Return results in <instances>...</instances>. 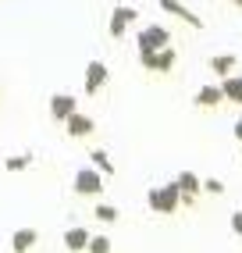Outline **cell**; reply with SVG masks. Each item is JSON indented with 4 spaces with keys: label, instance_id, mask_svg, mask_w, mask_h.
I'll list each match as a JSON object with an SVG mask.
<instances>
[{
    "label": "cell",
    "instance_id": "obj_1",
    "mask_svg": "<svg viewBox=\"0 0 242 253\" xmlns=\"http://www.w3.org/2000/svg\"><path fill=\"white\" fill-rule=\"evenodd\" d=\"M146 204H150V211H157V214H175L182 207V193H178L175 182H164V185H157V189L146 193Z\"/></svg>",
    "mask_w": 242,
    "mask_h": 253
},
{
    "label": "cell",
    "instance_id": "obj_2",
    "mask_svg": "<svg viewBox=\"0 0 242 253\" xmlns=\"http://www.w3.org/2000/svg\"><path fill=\"white\" fill-rule=\"evenodd\" d=\"M135 43H139V54H161V50L171 46V32L164 25H143Z\"/></svg>",
    "mask_w": 242,
    "mask_h": 253
},
{
    "label": "cell",
    "instance_id": "obj_3",
    "mask_svg": "<svg viewBox=\"0 0 242 253\" xmlns=\"http://www.w3.org/2000/svg\"><path fill=\"white\" fill-rule=\"evenodd\" d=\"M72 189H75L79 196H100V189H103V175L96 171V168H82V171H75Z\"/></svg>",
    "mask_w": 242,
    "mask_h": 253
},
{
    "label": "cell",
    "instance_id": "obj_4",
    "mask_svg": "<svg viewBox=\"0 0 242 253\" xmlns=\"http://www.w3.org/2000/svg\"><path fill=\"white\" fill-rule=\"evenodd\" d=\"M107 75H111V68L103 61H89V64H85V82H82L85 96H96L103 86H107Z\"/></svg>",
    "mask_w": 242,
    "mask_h": 253
},
{
    "label": "cell",
    "instance_id": "obj_5",
    "mask_svg": "<svg viewBox=\"0 0 242 253\" xmlns=\"http://www.w3.org/2000/svg\"><path fill=\"white\" fill-rule=\"evenodd\" d=\"M135 18H139V11H135V7H128V4L114 7V11H111V25H107L111 40H121V36H125V29H128Z\"/></svg>",
    "mask_w": 242,
    "mask_h": 253
},
{
    "label": "cell",
    "instance_id": "obj_6",
    "mask_svg": "<svg viewBox=\"0 0 242 253\" xmlns=\"http://www.w3.org/2000/svg\"><path fill=\"white\" fill-rule=\"evenodd\" d=\"M175 61H178L175 46L161 50V54H139V64H143L146 72H171V68H175Z\"/></svg>",
    "mask_w": 242,
    "mask_h": 253
},
{
    "label": "cell",
    "instance_id": "obj_7",
    "mask_svg": "<svg viewBox=\"0 0 242 253\" xmlns=\"http://www.w3.org/2000/svg\"><path fill=\"white\" fill-rule=\"evenodd\" d=\"M79 107H75V96L72 93H54L50 96V118H54V122H68V118H72Z\"/></svg>",
    "mask_w": 242,
    "mask_h": 253
},
{
    "label": "cell",
    "instance_id": "obj_8",
    "mask_svg": "<svg viewBox=\"0 0 242 253\" xmlns=\"http://www.w3.org/2000/svg\"><path fill=\"white\" fill-rule=\"evenodd\" d=\"M157 4H161V11H167V14H175V18H182L185 25H193V29H203V18H200L196 11H189V7L182 4V0H157Z\"/></svg>",
    "mask_w": 242,
    "mask_h": 253
},
{
    "label": "cell",
    "instance_id": "obj_9",
    "mask_svg": "<svg viewBox=\"0 0 242 253\" xmlns=\"http://www.w3.org/2000/svg\"><path fill=\"white\" fill-rule=\"evenodd\" d=\"M175 185H178V193H182V204H193V200L200 196V189H203V178L196 171H182L175 178Z\"/></svg>",
    "mask_w": 242,
    "mask_h": 253
},
{
    "label": "cell",
    "instance_id": "obj_10",
    "mask_svg": "<svg viewBox=\"0 0 242 253\" xmlns=\"http://www.w3.org/2000/svg\"><path fill=\"white\" fill-rule=\"evenodd\" d=\"M64 128H68V136H72V139H85V136H89V132L96 128V122H93L89 114L75 111V114H72V118L64 122Z\"/></svg>",
    "mask_w": 242,
    "mask_h": 253
},
{
    "label": "cell",
    "instance_id": "obj_11",
    "mask_svg": "<svg viewBox=\"0 0 242 253\" xmlns=\"http://www.w3.org/2000/svg\"><path fill=\"white\" fill-rule=\"evenodd\" d=\"M36 239H40L36 228H18V232H11V253H29L32 246H36Z\"/></svg>",
    "mask_w": 242,
    "mask_h": 253
},
{
    "label": "cell",
    "instance_id": "obj_12",
    "mask_svg": "<svg viewBox=\"0 0 242 253\" xmlns=\"http://www.w3.org/2000/svg\"><path fill=\"white\" fill-rule=\"evenodd\" d=\"M221 100H224V96H221V86H214V82H206V86H200V89H196L193 104H196V107H217Z\"/></svg>",
    "mask_w": 242,
    "mask_h": 253
},
{
    "label": "cell",
    "instance_id": "obj_13",
    "mask_svg": "<svg viewBox=\"0 0 242 253\" xmlns=\"http://www.w3.org/2000/svg\"><path fill=\"white\" fill-rule=\"evenodd\" d=\"M64 246H68V250H72V253H79V250H85V246H89V232H85L82 225H72V228H68V232H64Z\"/></svg>",
    "mask_w": 242,
    "mask_h": 253
},
{
    "label": "cell",
    "instance_id": "obj_14",
    "mask_svg": "<svg viewBox=\"0 0 242 253\" xmlns=\"http://www.w3.org/2000/svg\"><path fill=\"white\" fill-rule=\"evenodd\" d=\"M221 96H224V100H232V104H242V75L221 79Z\"/></svg>",
    "mask_w": 242,
    "mask_h": 253
},
{
    "label": "cell",
    "instance_id": "obj_15",
    "mask_svg": "<svg viewBox=\"0 0 242 253\" xmlns=\"http://www.w3.org/2000/svg\"><path fill=\"white\" fill-rule=\"evenodd\" d=\"M235 64H239V61H235L232 54H214V57H210V72L221 75V79H228V75H235Z\"/></svg>",
    "mask_w": 242,
    "mask_h": 253
},
{
    "label": "cell",
    "instance_id": "obj_16",
    "mask_svg": "<svg viewBox=\"0 0 242 253\" xmlns=\"http://www.w3.org/2000/svg\"><path fill=\"white\" fill-rule=\"evenodd\" d=\"M89 168H96V171L103 175V178H107V175H114V161L107 157V150H93V154H89Z\"/></svg>",
    "mask_w": 242,
    "mask_h": 253
},
{
    "label": "cell",
    "instance_id": "obj_17",
    "mask_svg": "<svg viewBox=\"0 0 242 253\" xmlns=\"http://www.w3.org/2000/svg\"><path fill=\"white\" fill-rule=\"evenodd\" d=\"M29 164H32V154H29V150H25V154H14V157H7V161H4L7 171H25Z\"/></svg>",
    "mask_w": 242,
    "mask_h": 253
},
{
    "label": "cell",
    "instance_id": "obj_18",
    "mask_svg": "<svg viewBox=\"0 0 242 253\" xmlns=\"http://www.w3.org/2000/svg\"><path fill=\"white\" fill-rule=\"evenodd\" d=\"M93 214L100 217L103 225H114V221H118V207H114V204H96V211H93Z\"/></svg>",
    "mask_w": 242,
    "mask_h": 253
},
{
    "label": "cell",
    "instance_id": "obj_19",
    "mask_svg": "<svg viewBox=\"0 0 242 253\" xmlns=\"http://www.w3.org/2000/svg\"><path fill=\"white\" fill-rule=\"evenodd\" d=\"M89 253H111V239L107 235H89V246H85Z\"/></svg>",
    "mask_w": 242,
    "mask_h": 253
},
{
    "label": "cell",
    "instance_id": "obj_20",
    "mask_svg": "<svg viewBox=\"0 0 242 253\" xmlns=\"http://www.w3.org/2000/svg\"><path fill=\"white\" fill-rule=\"evenodd\" d=\"M203 189L214 193V196H221V193H224V182H221V178H203Z\"/></svg>",
    "mask_w": 242,
    "mask_h": 253
},
{
    "label": "cell",
    "instance_id": "obj_21",
    "mask_svg": "<svg viewBox=\"0 0 242 253\" xmlns=\"http://www.w3.org/2000/svg\"><path fill=\"white\" fill-rule=\"evenodd\" d=\"M232 232L242 239V211H235V214H232Z\"/></svg>",
    "mask_w": 242,
    "mask_h": 253
},
{
    "label": "cell",
    "instance_id": "obj_22",
    "mask_svg": "<svg viewBox=\"0 0 242 253\" xmlns=\"http://www.w3.org/2000/svg\"><path fill=\"white\" fill-rule=\"evenodd\" d=\"M235 139L242 143V118H239V122H235Z\"/></svg>",
    "mask_w": 242,
    "mask_h": 253
},
{
    "label": "cell",
    "instance_id": "obj_23",
    "mask_svg": "<svg viewBox=\"0 0 242 253\" xmlns=\"http://www.w3.org/2000/svg\"><path fill=\"white\" fill-rule=\"evenodd\" d=\"M235 4H239V7H242V0H235Z\"/></svg>",
    "mask_w": 242,
    "mask_h": 253
},
{
    "label": "cell",
    "instance_id": "obj_24",
    "mask_svg": "<svg viewBox=\"0 0 242 253\" xmlns=\"http://www.w3.org/2000/svg\"><path fill=\"white\" fill-rule=\"evenodd\" d=\"M232 4H235V0H232Z\"/></svg>",
    "mask_w": 242,
    "mask_h": 253
}]
</instances>
